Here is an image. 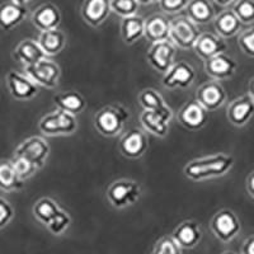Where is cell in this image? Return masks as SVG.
Here are the masks:
<instances>
[{
	"mask_svg": "<svg viewBox=\"0 0 254 254\" xmlns=\"http://www.w3.org/2000/svg\"><path fill=\"white\" fill-rule=\"evenodd\" d=\"M151 254H182V249L171 235H164L154 244Z\"/></svg>",
	"mask_w": 254,
	"mask_h": 254,
	"instance_id": "obj_37",
	"label": "cell"
},
{
	"mask_svg": "<svg viewBox=\"0 0 254 254\" xmlns=\"http://www.w3.org/2000/svg\"><path fill=\"white\" fill-rule=\"evenodd\" d=\"M190 0H159V6L165 14H178L187 8Z\"/></svg>",
	"mask_w": 254,
	"mask_h": 254,
	"instance_id": "obj_39",
	"label": "cell"
},
{
	"mask_svg": "<svg viewBox=\"0 0 254 254\" xmlns=\"http://www.w3.org/2000/svg\"><path fill=\"white\" fill-rule=\"evenodd\" d=\"M169 122L171 121L165 117L155 112H150V111H142L140 115V124L145 132L150 133L159 139H164L169 133Z\"/></svg>",
	"mask_w": 254,
	"mask_h": 254,
	"instance_id": "obj_29",
	"label": "cell"
},
{
	"mask_svg": "<svg viewBox=\"0 0 254 254\" xmlns=\"http://www.w3.org/2000/svg\"><path fill=\"white\" fill-rule=\"evenodd\" d=\"M169 28L171 20L165 14H153L145 19L144 37L151 45L169 40Z\"/></svg>",
	"mask_w": 254,
	"mask_h": 254,
	"instance_id": "obj_23",
	"label": "cell"
},
{
	"mask_svg": "<svg viewBox=\"0 0 254 254\" xmlns=\"http://www.w3.org/2000/svg\"><path fill=\"white\" fill-rule=\"evenodd\" d=\"M119 149L122 155L131 160L141 159L149 149V137L140 128H131L121 136Z\"/></svg>",
	"mask_w": 254,
	"mask_h": 254,
	"instance_id": "obj_11",
	"label": "cell"
},
{
	"mask_svg": "<svg viewBox=\"0 0 254 254\" xmlns=\"http://www.w3.org/2000/svg\"><path fill=\"white\" fill-rule=\"evenodd\" d=\"M140 5H150V4L159 3V0H137Z\"/></svg>",
	"mask_w": 254,
	"mask_h": 254,
	"instance_id": "obj_45",
	"label": "cell"
},
{
	"mask_svg": "<svg viewBox=\"0 0 254 254\" xmlns=\"http://www.w3.org/2000/svg\"><path fill=\"white\" fill-rule=\"evenodd\" d=\"M196 80V70L186 61L174 63L171 69L162 78V85L165 89H187Z\"/></svg>",
	"mask_w": 254,
	"mask_h": 254,
	"instance_id": "obj_9",
	"label": "cell"
},
{
	"mask_svg": "<svg viewBox=\"0 0 254 254\" xmlns=\"http://www.w3.org/2000/svg\"><path fill=\"white\" fill-rule=\"evenodd\" d=\"M177 121L187 130H201L207 125L208 112L194 99L183 104V107L178 111Z\"/></svg>",
	"mask_w": 254,
	"mask_h": 254,
	"instance_id": "obj_14",
	"label": "cell"
},
{
	"mask_svg": "<svg viewBox=\"0 0 254 254\" xmlns=\"http://www.w3.org/2000/svg\"><path fill=\"white\" fill-rule=\"evenodd\" d=\"M32 24L40 32L59 28L61 23V12L54 3L41 4L31 14Z\"/></svg>",
	"mask_w": 254,
	"mask_h": 254,
	"instance_id": "obj_19",
	"label": "cell"
},
{
	"mask_svg": "<svg viewBox=\"0 0 254 254\" xmlns=\"http://www.w3.org/2000/svg\"><path fill=\"white\" fill-rule=\"evenodd\" d=\"M222 254H238V253H235V252L228 251V252H224V253H222Z\"/></svg>",
	"mask_w": 254,
	"mask_h": 254,
	"instance_id": "obj_47",
	"label": "cell"
},
{
	"mask_svg": "<svg viewBox=\"0 0 254 254\" xmlns=\"http://www.w3.org/2000/svg\"><path fill=\"white\" fill-rule=\"evenodd\" d=\"M140 4L137 0H111V10L122 18L136 15Z\"/></svg>",
	"mask_w": 254,
	"mask_h": 254,
	"instance_id": "obj_35",
	"label": "cell"
},
{
	"mask_svg": "<svg viewBox=\"0 0 254 254\" xmlns=\"http://www.w3.org/2000/svg\"><path fill=\"white\" fill-rule=\"evenodd\" d=\"M228 94L220 81H206L201 84L196 90V101L207 112H212L221 108L226 103Z\"/></svg>",
	"mask_w": 254,
	"mask_h": 254,
	"instance_id": "obj_12",
	"label": "cell"
},
{
	"mask_svg": "<svg viewBox=\"0 0 254 254\" xmlns=\"http://www.w3.org/2000/svg\"><path fill=\"white\" fill-rule=\"evenodd\" d=\"M6 84L12 97L17 101H29L38 94V87L24 72L10 70L6 74Z\"/></svg>",
	"mask_w": 254,
	"mask_h": 254,
	"instance_id": "obj_15",
	"label": "cell"
},
{
	"mask_svg": "<svg viewBox=\"0 0 254 254\" xmlns=\"http://www.w3.org/2000/svg\"><path fill=\"white\" fill-rule=\"evenodd\" d=\"M10 162H12L19 179L23 181V182H26L27 179L32 178L38 172V168L35 164H32L28 160H26L23 158H19V156H13Z\"/></svg>",
	"mask_w": 254,
	"mask_h": 254,
	"instance_id": "obj_36",
	"label": "cell"
},
{
	"mask_svg": "<svg viewBox=\"0 0 254 254\" xmlns=\"http://www.w3.org/2000/svg\"><path fill=\"white\" fill-rule=\"evenodd\" d=\"M60 208L61 207L55 199H52L51 197H42L33 205L32 212L37 221H40L42 225L47 226Z\"/></svg>",
	"mask_w": 254,
	"mask_h": 254,
	"instance_id": "obj_32",
	"label": "cell"
},
{
	"mask_svg": "<svg viewBox=\"0 0 254 254\" xmlns=\"http://www.w3.org/2000/svg\"><path fill=\"white\" fill-rule=\"evenodd\" d=\"M137 101H139L140 106L144 108V111L158 113L169 121H172V119H173V111L168 106L165 99L163 98V95L158 90L153 89V88L144 89L137 97Z\"/></svg>",
	"mask_w": 254,
	"mask_h": 254,
	"instance_id": "obj_22",
	"label": "cell"
},
{
	"mask_svg": "<svg viewBox=\"0 0 254 254\" xmlns=\"http://www.w3.org/2000/svg\"><path fill=\"white\" fill-rule=\"evenodd\" d=\"M193 50L198 58H201L203 61H206L208 60V59L219 55V54L226 52L228 45H226L225 40L220 37V36H217L216 33L202 32V33L199 35L198 40L196 41Z\"/></svg>",
	"mask_w": 254,
	"mask_h": 254,
	"instance_id": "obj_20",
	"label": "cell"
},
{
	"mask_svg": "<svg viewBox=\"0 0 254 254\" xmlns=\"http://www.w3.org/2000/svg\"><path fill=\"white\" fill-rule=\"evenodd\" d=\"M12 56L13 60L17 61L23 67L31 66V65L38 63L42 59L47 58L44 54V51H42V49L40 47V45H38L37 41L31 40V38L20 41L19 44L13 50Z\"/></svg>",
	"mask_w": 254,
	"mask_h": 254,
	"instance_id": "obj_21",
	"label": "cell"
},
{
	"mask_svg": "<svg viewBox=\"0 0 254 254\" xmlns=\"http://www.w3.org/2000/svg\"><path fill=\"white\" fill-rule=\"evenodd\" d=\"M24 74L37 87L54 89L59 85L61 78V69L59 64L49 58H45L31 66L24 67Z\"/></svg>",
	"mask_w": 254,
	"mask_h": 254,
	"instance_id": "obj_7",
	"label": "cell"
},
{
	"mask_svg": "<svg viewBox=\"0 0 254 254\" xmlns=\"http://www.w3.org/2000/svg\"><path fill=\"white\" fill-rule=\"evenodd\" d=\"M248 94L254 99V76L251 79V81L248 84Z\"/></svg>",
	"mask_w": 254,
	"mask_h": 254,
	"instance_id": "obj_44",
	"label": "cell"
},
{
	"mask_svg": "<svg viewBox=\"0 0 254 254\" xmlns=\"http://www.w3.org/2000/svg\"><path fill=\"white\" fill-rule=\"evenodd\" d=\"M142 193L141 186L132 179H119L108 186L106 190L108 202L117 210L130 207L140 199Z\"/></svg>",
	"mask_w": 254,
	"mask_h": 254,
	"instance_id": "obj_3",
	"label": "cell"
},
{
	"mask_svg": "<svg viewBox=\"0 0 254 254\" xmlns=\"http://www.w3.org/2000/svg\"><path fill=\"white\" fill-rule=\"evenodd\" d=\"M212 1L220 6H229L235 3V0H212Z\"/></svg>",
	"mask_w": 254,
	"mask_h": 254,
	"instance_id": "obj_43",
	"label": "cell"
},
{
	"mask_svg": "<svg viewBox=\"0 0 254 254\" xmlns=\"http://www.w3.org/2000/svg\"><path fill=\"white\" fill-rule=\"evenodd\" d=\"M70 224H71V216H70V214L67 211L64 210V208H60L58 214L55 215V217L50 221V224L46 228L52 235L60 237V235H63L69 229Z\"/></svg>",
	"mask_w": 254,
	"mask_h": 254,
	"instance_id": "obj_34",
	"label": "cell"
},
{
	"mask_svg": "<svg viewBox=\"0 0 254 254\" xmlns=\"http://www.w3.org/2000/svg\"><path fill=\"white\" fill-rule=\"evenodd\" d=\"M12 1L15 4H19V5H26V4H28L32 0H12Z\"/></svg>",
	"mask_w": 254,
	"mask_h": 254,
	"instance_id": "obj_46",
	"label": "cell"
},
{
	"mask_svg": "<svg viewBox=\"0 0 254 254\" xmlns=\"http://www.w3.org/2000/svg\"><path fill=\"white\" fill-rule=\"evenodd\" d=\"M130 119V112L122 104L106 106L93 117L94 128L104 137H116L124 131L125 124Z\"/></svg>",
	"mask_w": 254,
	"mask_h": 254,
	"instance_id": "obj_2",
	"label": "cell"
},
{
	"mask_svg": "<svg viewBox=\"0 0 254 254\" xmlns=\"http://www.w3.org/2000/svg\"><path fill=\"white\" fill-rule=\"evenodd\" d=\"M231 10L242 24L254 23V0H235Z\"/></svg>",
	"mask_w": 254,
	"mask_h": 254,
	"instance_id": "obj_33",
	"label": "cell"
},
{
	"mask_svg": "<svg viewBox=\"0 0 254 254\" xmlns=\"http://www.w3.org/2000/svg\"><path fill=\"white\" fill-rule=\"evenodd\" d=\"M254 116V99L249 94H244L230 102L226 108V117L234 127H244Z\"/></svg>",
	"mask_w": 254,
	"mask_h": 254,
	"instance_id": "obj_16",
	"label": "cell"
},
{
	"mask_svg": "<svg viewBox=\"0 0 254 254\" xmlns=\"http://www.w3.org/2000/svg\"><path fill=\"white\" fill-rule=\"evenodd\" d=\"M234 163V156L230 154H211L188 162L183 168V173L193 182H203L226 176L233 169Z\"/></svg>",
	"mask_w": 254,
	"mask_h": 254,
	"instance_id": "obj_1",
	"label": "cell"
},
{
	"mask_svg": "<svg viewBox=\"0 0 254 254\" xmlns=\"http://www.w3.org/2000/svg\"><path fill=\"white\" fill-rule=\"evenodd\" d=\"M37 42L47 58L59 55L66 46V35L60 28L50 29L41 32Z\"/></svg>",
	"mask_w": 254,
	"mask_h": 254,
	"instance_id": "obj_27",
	"label": "cell"
},
{
	"mask_svg": "<svg viewBox=\"0 0 254 254\" xmlns=\"http://www.w3.org/2000/svg\"><path fill=\"white\" fill-rule=\"evenodd\" d=\"M205 72L215 81H222L231 79L238 70V64L234 59L222 52L214 58L205 61Z\"/></svg>",
	"mask_w": 254,
	"mask_h": 254,
	"instance_id": "obj_13",
	"label": "cell"
},
{
	"mask_svg": "<svg viewBox=\"0 0 254 254\" xmlns=\"http://www.w3.org/2000/svg\"><path fill=\"white\" fill-rule=\"evenodd\" d=\"M246 188L249 196L254 199V171L249 173V176L246 179Z\"/></svg>",
	"mask_w": 254,
	"mask_h": 254,
	"instance_id": "obj_42",
	"label": "cell"
},
{
	"mask_svg": "<svg viewBox=\"0 0 254 254\" xmlns=\"http://www.w3.org/2000/svg\"><path fill=\"white\" fill-rule=\"evenodd\" d=\"M182 249H193L202 240V229L196 220H186L181 222L171 235Z\"/></svg>",
	"mask_w": 254,
	"mask_h": 254,
	"instance_id": "obj_17",
	"label": "cell"
},
{
	"mask_svg": "<svg viewBox=\"0 0 254 254\" xmlns=\"http://www.w3.org/2000/svg\"><path fill=\"white\" fill-rule=\"evenodd\" d=\"M111 13V0H84L80 8L83 20L93 28L101 27Z\"/></svg>",
	"mask_w": 254,
	"mask_h": 254,
	"instance_id": "obj_18",
	"label": "cell"
},
{
	"mask_svg": "<svg viewBox=\"0 0 254 254\" xmlns=\"http://www.w3.org/2000/svg\"><path fill=\"white\" fill-rule=\"evenodd\" d=\"M13 217H14V208L12 203L4 197H0V229L8 226Z\"/></svg>",
	"mask_w": 254,
	"mask_h": 254,
	"instance_id": "obj_40",
	"label": "cell"
},
{
	"mask_svg": "<svg viewBox=\"0 0 254 254\" xmlns=\"http://www.w3.org/2000/svg\"><path fill=\"white\" fill-rule=\"evenodd\" d=\"M214 26L216 29V35L225 40V38H231L239 35L243 24L240 23V20L231 9H226L216 14L214 19Z\"/></svg>",
	"mask_w": 254,
	"mask_h": 254,
	"instance_id": "obj_28",
	"label": "cell"
},
{
	"mask_svg": "<svg viewBox=\"0 0 254 254\" xmlns=\"http://www.w3.org/2000/svg\"><path fill=\"white\" fill-rule=\"evenodd\" d=\"M238 44L247 56L254 59V27L246 29L239 33Z\"/></svg>",
	"mask_w": 254,
	"mask_h": 254,
	"instance_id": "obj_38",
	"label": "cell"
},
{
	"mask_svg": "<svg viewBox=\"0 0 254 254\" xmlns=\"http://www.w3.org/2000/svg\"><path fill=\"white\" fill-rule=\"evenodd\" d=\"M186 10V17L194 24H207L215 19L216 10L211 0H190Z\"/></svg>",
	"mask_w": 254,
	"mask_h": 254,
	"instance_id": "obj_25",
	"label": "cell"
},
{
	"mask_svg": "<svg viewBox=\"0 0 254 254\" xmlns=\"http://www.w3.org/2000/svg\"><path fill=\"white\" fill-rule=\"evenodd\" d=\"M50 145L41 136H31L20 142L14 150V156H19L35 164L38 169L46 164L50 155Z\"/></svg>",
	"mask_w": 254,
	"mask_h": 254,
	"instance_id": "obj_8",
	"label": "cell"
},
{
	"mask_svg": "<svg viewBox=\"0 0 254 254\" xmlns=\"http://www.w3.org/2000/svg\"><path fill=\"white\" fill-rule=\"evenodd\" d=\"M177 47L171 41H163L158 44H153L147 50L146 60L147 64L159 74L164 75L171 66L176 63Z\"/></svg>",
	"mask_w": 254,
	"mask_h": 254,
	"instance_id": "obj_10",
	"label": "cell"
},
{
	"mask_svg": "<svg viewBox=\"0 0 254 254\" xmlns=\"http://www.w3.org/2000/svg\"><path fill=\"white\" fill-rule=\"evenodd\" d=\"M56 110H61L72 116H76L87 108V99L79 92H61L54 95L52 98Z\"/></svg>",
	"mask_w": 254,
	"mask_h": 254,
	"instance_id": "obj_26",
	"label": "cell"
},
{
	"mask_svg": "<svg viewBox=\"0 0 254 254\" xmlns=\"http://www.w3.org/2000/svg\"><path fill=\"white\" fill-rule=\"evenodd\" d=\"M202 32L197 24H194L186 15H179L171 20L169 28V41L181 50L193 49L196 41Z\"/></svg>",
	"mask_w": 254,
	"mask_h": 254,
	"instance_id": "obj_5",
	"label": "cell"
},
{
	"mask_svg": "<svg viewBox=\"0 0 254 254\" xmlns=\"http://www.w3.org/2000/svg\"><path fill=\"white\" fill-rule=\"evenodd\" d=\"M38 128L46 136H70L78 130L76 116L55 110L40 120Z\"/></svg>",
	"mask_w": 254,
	"mask_h": 254,
	"instance_id": "obj_4",
	"label": "cell"
},
{
	"mask_svg": "<svg viewBox=\"0 0 254 254\" xmlns=\"http://www.w3.org/2000/svg\"><path fill=\"white\" fill-rule=\"evenodd\" d=\"M27 15L28 8L26 5H19L8 0L0 5V28L3 31H12L26 19Z\"/></svg>",
	"mask_w": 254,
	"mask_h": 254,
	"instance_id": "obj_24",
	"label": "cell"
},
{
	"mask_svg": "<svg viewBox=\"0 0 254 254\" xmlns=\"http://www.w3.org/2000/svg\"><path fill=\"white\" fill-rule=\"evenodd\" d=\"M145 19L141 15L136 14L131 17L122 18L121 38L125 44L131 46L144 37Z\"/></svg>",
	"mask_w": 254,
	"mask_h": 254,
	"instance_id": "obj_30",
	"label": "cell"
},
{
	"mask_svg": "<svg viewBox=\"0 0 254 254\" xmlns=\"http://www.w3.org/2000/svg\"><path fill=\"white\" fill-rule=\"evenodd\" d=\"M24 182L20 181L10 160L0 162V190L12 193L23 190Z\"/></svg>",
	"mask_w": 254,
	"mask_h": 254,
	"instance_id": "obj_31",
	"label": "cell"
},
{
	"mask_svg": "<svg viewBox=\"0 0 254 254\" xmlns=\"http://www.w3.org/2000/svg\"><path fill=\"white\" fill-rule=\"evenodd\" d=\"M210 229L220 242L230 243L240 234L242 222L234 211L230 208H222L212 216Z\"/></svg>",
	"mask_w": 254,
	"mask_h": 254,
	"instance_id": "obj_6",
	"label": "cell"
},
{
	"mask_svg": "<svg viewBox=\"0 0 254 254\" xmlns=\"http://www.w3.org/2000/svg\"><path fill=\"white\" fill-rule=\"evenodd\" d=\"M240 254H254V234L247 238L242 244Z\"/></svg>",
	"mask_w": 254,
	"mask_h": 254,
	"instance_id": "obj_41",
	"label": "cell"
}]
</instances>
